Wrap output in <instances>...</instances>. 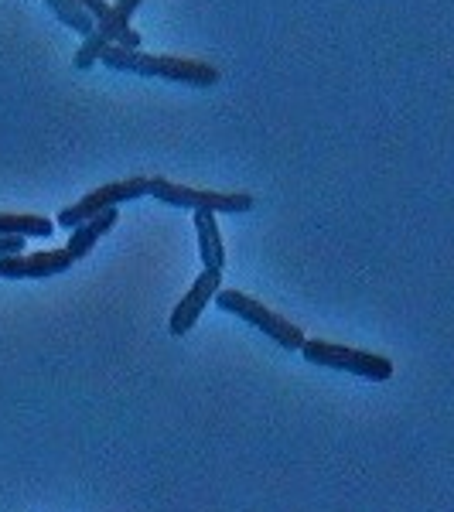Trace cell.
<instances>
[{"label":"cell","mask_w":454,"mask_h":512,"mask_svg":"<svg viewBox=\"0 0 454 512\" xmlns=\"http://www.w3.org/2000/svg\"><path fill=\"white\" fill-rule=\"evenodd\" d=\"M137 76H158L168 82H181V86L209 89L222 79V72L216 65L185 59V55H140Z\"/></svg>","instance_id":"5"},{"label":"cell","mask_w":454,"mask_h":512,"mask_svg":"<svg viewBox=\"0 0 454 512\" xmlns=\"http://www.w3.org/2000/svg\"><path fill=\"white\" fill-rule=\"evenodd\" d=\"M151 195L158 202H168L175 209H192V212H226V216H239V212L253 209L250 192H209V188L175 185L168 178H151Z\"/></svg>","instance_id":"3"},{"label":"cell","mask_w":454,"mask_h":512,"mask_svg":"<svg viewBox=\"0 0 454 512\" xmlns=\"http://www.w3.org/2000/svg\"><path fill=\"white\" fill-rule=\"evenodd\" d=\"M222 270H205V274H198V280L192 287H188V294L181 297L175 304V311H171V321H168V332L171 335H188V328L195 325L198 315H202L205 308H209V301H216V294L222 291Z\"/></svg>","instance_id":"7"},{"label":"cell","mask_w":454,"mask_h":512,"mask_svg":"<svg viewBox=\"0 0 454 512\" xmlns=\"http://www.w3.org/2000/svg\"><path fill=\"white\" fill-rule=\"evenodd\" d=\"M106 45H110V38L103 35V31H89L86 38H82V45H79V52H76V59H72V65L76 69H89V65H96L99 59H103V52H106Z\"/></svg>","instance_id":"13"},{"label":"cell","mask_w":454,"mask_h":512,"mask_svg":"<svg viewBox=\"0 0 454 512\" xmlns=\"http://www.w3.org/2000/svg\"><path fill=\"white\" fill-rule=\"evenodd\" d=\"M79 4L86 7L89 14H93V18H96V24L103 21L106 14H110V4H106V0H79Z\"/></svg>","instance_id":"16"},{"label":"cell","mask_w":454,"mask_h":512,"mask_svg":"<svg viewBox=\"0 0 454 512\" xmlns=\"http://www.w3.org/2000/svg\"><path fill=\"white\" fill-rule=\"evenodd\" d=\"M45 4L52 7V14L65 24V28L79 31L82 38H86L89 31H96V18L79 4V0H45Z\"/></svg>","instance_id":"12"},{"label":"cell","mask_w":454,"mask_h":512,"mask_svg":"<svg viewBox=\"0 0 454 512\" xmlns=\"http://www.w3.org/2000/svg\"><path fill=\"white\" fill-rule=\"evenodd\" d=\"M216 304H219L222 311H229V315L250 321V325L260 328L263 335H270L280 345V349L301 352V345H304V332H301V328H297L294 321L280 318L277 311H270L267 304H260L257 297H250V294H243V291H219Z\"/></svg>","instance_id":"2"},{"label":"cell","mask_w":454,"mask_h":512,"mask_svg":"<svg viewBox=\"0 0 454 512\" xmlns=\"http://www.w3.org/2000/svg\"><path fill=\"white\" fill-rule=\"evenodd\" d=\"M140 4H144V0H117V4H110V14L96 24V28L110 38V45L140 48V35L130 28V18H134V11Z\"/></svg>","instance_id":"8"},{"label":"cell","mask_w":454,"mask_h":512,"mask_svg":"<svg viewBox=\"0 0 454 512\" xmlns=\"http://www.w3.org/2000/svg\"><path fill=\"white\" fill-rule=\"evenodd\" d=\"M195 236H198V253H202L205 270L226 267V246H222L216 212H195Z\"/></svg>","instance_id":"9"},{"label":"cell","mask_w":454,"mask_h":512,"mask_svg":"<svg viewBox=\"0 0 454 512\" xmlns=\"http://www.w3.org/2000/svg\"><path fill=\"white\" fill-rule=\"evenodd\" d=\"M52 219L35 216V212H0V233L24 236V239H48L52 236Z\"/></svg>","instance_id":"11"},{"label":"cell","mask_w":454,"mask_h":512,"mask_svg":"<svg viewBox=\"0 0 454 512\" xmlns=\"http://www.w3.org/2000/svg\"><path fill=\"white\" fill-rule=\"evenodd\" d=\"M76 256L69 250H38V253H14L0 256V277L7 280H45L55 274H69Z\"/></svg>","instance_id":"6"},{"label":"cell","mask_w":454,"mask_h":512,"mask_svg":"<svg viewBox=\"0 0 454 512\" xmlns=\"http://www.w3.org/2000/svg\"><path fill=\"white\" fill-rule=\"evenodd\" d=\"M140 48H123V45H106V52H103V62L106 69H117V72H134L137 76V65H140Z\"/></svg>","instance_id":"14"},{"label":"cell","mask_w":454,"mask_h":512,"mask_svg":"<svg viewBox=\"0 0 454 512\" xmlns=\"http://www.w3.org/2000/svg\"><path fill=\"white\" fill-rule=\"evenodd\" d=\"M24 236H4L0 233V256H14V253H24Z\"/></svg>","instance_id":"15"},{"label":"cell","mask_w":454,"mask_h":512,"mask_svg":"<svg viewBox=\"0 0 454 512\" xmlns=\"http://www.w3.org/2000/svg\"><path fill=\"white\" fill-rule=\"evenodd\" d=\"M301 355L311 366H328L338 373H352L362 379H373V383H386L393 376V362L379 352L366 349H352V345H338V342H321V338H304Z\"/></svg>","instance_id":"1"},{"label":"cell","mask_w":454,"mask_h":512,"mask_svg":"<svg viewBox=\"0 0 454 512\" xmlns=\"http://www.w3.org/2000/svg\"><path fill=\"white\" fill-rule=\"evenodd\" d=\"M117 219H120V212L117 209H106V212H99L96 219H89V222H82V226L72 229V239H69V250L76 260H82V256H89V250L103 239L106 233H110L113 226H117Z\"/></svg>","instance_id":"10"},{"label":"cell","mask_w":454,"mask_h":512,"mask_svg":"<svg viewBox=\"0 0 454 512\" xmlns=\"http://www.w3.org/2000/svg\"><path fill=\"white\" fill-rule=\"evenodd\" d=\"M151 195V178H127V181H113V185H103L96 192H86L76 205L59 212V226L62 229H76L82 222L96 219L99 212L117 209L120 202H134V198Z\"/></svg>","instance_id":"4"}]
</instances>
